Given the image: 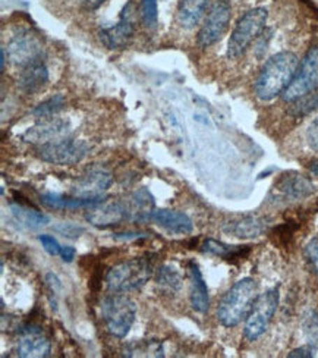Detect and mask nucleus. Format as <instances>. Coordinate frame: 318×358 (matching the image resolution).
<instances>
[{"mask_svg": "<svg viewBox=\"0 0 318 358\" xmlns=\"http://www.w3.org/2000/svg\"><path fill=\"white\" fill-rule=\"evenodd\" d=\"M22 336L18 341L17 352L22 358H45L50 355V341L43 336L37 327L31 326L21 332Z\"/></svg>", "mask_w": 318, "mask_h": 358, "instance_id": "nucleus-15", "label": "nucleus"}, {"mask_svg": "<svg viewBox=\"0 0 318 358\" xmlns=\"http://www.w3.org/2000/svg\"><path fill=\"white\" fill-rule=\"evenodd\" d=\"M6 49H2V61H0V69H5V62H6Z\"/></svg>", "mask_w": 318, "mask_h": 358, "instance_id": "nucleus-40", "label": "nucleus"}, {"mask_svg": "<svg viewBox=\"0 0 318 358\" xmlns=\"http://www.w3.org/2000/svg\"><path fill=\"white\" fill-rule=\"evenodd\" d=\"M10 212L13 217L28 229H40L48 225L50 220L44 213L38 212L37 208L22 204H10Z\"/></svg>", "mask_w": 318, "mask_h": 358, "instance_id": "nucleus-25", "label": "nucleus"}, {"mask_svg": "<svg viewBox=\"0 0 318 358\" xmlns=\"http://www.w3.org/2000/svg\"><path fill=\"white\" fill-rule=\"evenodd\" d=\"M189 271V301L191 306L195 311L201 313H207L208 307H210V295H208V288L207 283L203 278V273L200 271L198 264L195 262H191L188 266Z\"/></svg>", "mask_w": 318, "mask_h": 358, "instance_id": "nucleus-18", "label": "nucleus"}, {"mask_svg": "<svg viewBox=\"0 0 318 358\" xmlns=\"http://www.w3.org/2000/svg\"><path fill=\"white\" fill-rule=\"evenodd\" d=\"M71 131L69 122L60 117H43V121L37 122L34 127L28 128L22 136V140L29 144L44 145L68 137Z\"/></svg>", "mask_w": 318, "mask_h": 358, "instance_id": "nucleus-11", "label": "nucleus"}, {"mask_svg": "<svg viewBox=\"0 0 318 358\" xmlns=\"http://www.w3.org/2000/svg\"><path fill=\"white\" fill-rule=\"evenodd\" d=\"M157 227L175 235H188L192 232V220L182 212L169 210V208H157L151 216Z\"/></svg>", "mask_w": 318, "mask_h": 358, "instance_id": "nucleus-17", "label": "nucleus"}, {"mask_svg": "<svg viewBox=\"0 0 318 358\" xmlns=\"http://www.w3.org/2000/svg\"><path fill=\"white\" fill-rule=\"evenodd\" d=\"M318 87V48H311L302 61L296 76L283 93L286 101H296Z\"/></svg>", "mask_w": 318, "mask_h": 358, "instance_id": "nucleus-7", "label": "nucleus"}, {"mask_svg": "<svg viewBox=\"0 0 318 358\" xmlns=\"http://www.w3.org/2000/svg\"><path fill=\"white\" fill-rule=\"evenodd\" d=\"M310 171H311V173H312V175H318V160L312 163L311 168H310Z\"/></svg>", "mask_w": 318, "mask_h": 358, "instance_id": "nucleus-41", "label": "nucleus"}, {"mask_svg": "<svg viewBox=\"0 0 318 358\" xmlns=\"http://www.w3.org/2000/svg\"><path fill=\"white\" fill-rule=\"evenodd\" d=\"M302 334L307 341V345L314 350L318 348V313L308 310L302 319Z\"/></svg>", "mask_w": 318, "mask_h": 358, "instance_id": "nucleus-28", "label": "nucleus"}, {"mask_svg": "<svg viewBox=\"0 0 318 358\" xmlns=\"http://www.w3.org/2000/svg\"><path fill=\"white\" fill-rule=\"evenodd\" d=\"M273 192H276V199L279 197L286 201H296L310 197L314 192V185L308 178L291 172L279 179L273 188Z\"/></svg>", "mask_w": 318, "mask_h": 358, "instance_id": "nucleus-14", "label": "nucleus"}, {"mask_svg": "<svg viewBox=\"0 0 318 358\" xmlns=\"http://www.w3.org/2000/svg\"><path fill=\"white\" fill-rule=\"evenodd\" d=\"M279 304V289L273 288L256 296V300L248 313L244 335L248 341L259 339L268 327L273 316H275Z\"/></svg>", "mask_w": 318, "mask_h": 358, "instance_id": "nucleus-6", "label": "nucleus"}, {"mask_svg": "<svg viewBox=\"0 0 318 358\" xmlns=\"http://www.w3.org/2000/svg\"><path fill=\"white\" fill-rule=\"evenodd\" d=\"M6 53L13 65L25 68L41 61L43 43L37 34L31 31H22L9 41Z\"/></svg>", "mask_w": 318, "mask_h": 358, "instance_id": "nucleus-10", "label": "nucleus"}, {"mask_svg": "<svg viewBox=\"0 0 318 358\" xmlns=\"http://www.w3.org/2000/svg\"><path fill=\"white\" fill-rule=\"evenodd\" d=\"M141 18L147 28H154L159 18L157 0H143L141 2Z\"/></svg>", "mask_w": 318, "mask_h": 358, "instance_id": "nucleus-30", "label": "nucleus"}, {"mask_svg": "<svg viewBox=\"0 0 318 358\" xmlns=\"http://www.w3.org/2000/svg\"><path fill=\"white\" fill-rule=\"evenodd\" d=\"M153 275L150 259L138 257L113 266L106 275V285L112 292H129L140 289Z\"/></svg>", "mask_w": 318, "mask_h": 358, "instance_id": "nucleus-3", "label": "nucleus"}, {"mask_svg": "<svg viewBox=\"0 0 318 358\" xmlns=\"http://www.w3.org/2000/svg\"><path fill=\"white\" fill-rule=\"evenodd\" d=\"M266 225H267V222L263 217L242 216V217H236L231 222H227L223 227V231L232 236L248 240V238L260 236L266 231Z\"/></svg>", "mask_w": 318, "mask_h": 358, "instance_id": "nucleus-19", "label": "nucleus"}, {"mask_svg": "<svg viewBox=\"0 0 318 358\" xmlns=\"http://www.w3.org/2000/svg\"><path fill=\"white\" fill-rule=\"evenodd\" d=\"M256 296L259 285L252 278H244L224 294L217 307V320L224 327H233L244 320L251 311Z\"/></svg>", "mask_w": 318, "mask_h": 358, "instance_id": "nucleus-2", "label": "nucleus"}, {"mask_svg": "<svg viewBox=\"0 0 318 358\" xmlns=\"http://www.w3.org/2000/svg\"><path fill=\"white\" fill-rule=\"evenodd\" d=\"M48 81H49V71L40 61L24 68L18 80V87L25 94H34V93H38L40 90L48 84Z\"/></svg>", "mask_w": 318, "mask_h": 358, "instance_id": "nucleus-20", "label": "nucleus"}, {"mask_svg": "<svg viewBox=\"0 0 318 358\" xmlns=\"http://www.w3.org/2000/svg\"><path fill=\"white\" fill-rule=\"evenodd\" d=\"M156 287L164 295H175L182 287V275L172 264L161 266L156 275Z\"/></svg>", "mask_w": 318, "mask_h": 358, "instance_id": "nucleus-24", "label": "nucleus"}, {"mask_svg": "<svg viewBox=\"0 0 318 358\" xmlns=\"http://www.w3.org/2000/svg\"><path fill=\"white\" fill-rule=\"evenodd\" d=\"M101 316L110 335L125 338L135 322L136 306L124 292H113L101 301Z\"/></svg>", "mask_w": 318, "mask_h": 358, "instance_id": "nucleus-4", "label": "nucleus"}, {"mask_svg": "<svg viewBox=\"0 0 318 358\" xmlns=\"http://www.w3.org/2000/svg\"><path fill=\"white\" fill-rule=\"evenodd\" d=\"M267 18L268 12L264 8H255L242 15L227 44V56L236 59L244 55L250 44L263 31Z\"/></svg>", "mask_w": 318, "mask_h": 358, "instance_id": "nucleus-5", "label": "nucleus"}, {"mask_svg": "<svg viewBox=\"0 0 318 358\" xmlns=\"http://www.w3.org/2000/svg\"><path fill=\"white\" fill-rule=\"evenodd\" d=\"M314 348L307 345V347H301V348H296L294 351H291L289 354H287V357L291 358H311L314 357Z\"/></svg>", "mask_w": 318, "mask_h": 358, "instance_id": "nucleus-36", "label": "nucleus"}, {"mask_svg": "<svg viewBox=\"0 0 318 358\" xmlns=\"http://www.w3.org/2000/svg\"><path fill=\"white\" fill-rule=\"evenodd\" d=\"M296 101H299L298 104H296V110H298V113H308V112H311V110H314V109H318V93H315V94H307L305 97H302V99H299V100H296Z\"/></svg>", "mask_w": 318, "mask_h": 358, "instance_id": "nucleus-33", "label": "nucleus"}, {"mask_svg": "<svg viewBox=\"0 0 318 358\" xmlns=\"http://www.w3.org/2000/svg\"><path fill=\"white\" fill-rule=\"evenodd\" d=\"M113 178L103 169H91L72 188L75 197L81 199H104V192L109 189Z\"/></svg>", "mask_w": 318, "mask_h": 358, "instance_id": "nucleus-12", "label": "nucleus"}, {"mask_svg": "<svg viewBox=\"0 0 318 358\" xmlns=\"http://www.w3.org/2000/svg\"><path fill=\"white\" fill-rule=\"evenodd\" d=\"M304 256H305L307 263L312 268V272H315L318 275V238H314V240H311L307 244V247L304 250Z\"/></svg>", "mask_w": 318, "mask_h": 358, "instance_id": "nucleus-32", "label": "nucleus"}, {"mask_svg": "<svg viewBox=\"0 0 318 358\" xmlns=\"http://www.w3.org/2000/svg\"><path fill=\"white\" fill-rule=\"evenodd\" d=\"M231 15V5L227 0H217V2H215L200 29L198 37H196V43L201 48H208L211 44L217 43L226 33L227 27H229Z\"/></svg>", "mask_w": 318, "mask_h": 358, "instance_id": "nucleus-9", "label": "nucleus"}, {"mask_svg": "<svg viewBox=\"0 0 318 358\" xmlns=\"http://www.w3.org/2000/svg\"><path fill=\"white\" fill-rule=\"evenodd\" d=\"M208 0H180L178 21L184 28H192L200 22Z\"/></svg>", "mask_w": 318, "mask_h": 358, "instance_id": "nucleus-23", "label": "nucleus"}, {"mask_svg": "<svg viewBox=\"0 0 318 358\" xmlns=\"http://www.w3.org/2000/svg\"><path fill=\"white\" fill-rule=\"evenodd\" d=\"M307 143L314 152H318V117L314 119L307 129Z\"/></svg>", "mask_w": 318, "mask_h": 358, "instance_id": "nucleus-35", "label": "nucleus"}, {"mask_svg": "<svg viewBox=\"0 0 318 358\" xmlns=\"http://www.w3.org/2000/svg\"><path fill=\"white\" fill-rule=\"evenodd\" d=\"M53 231L60 234L62 236L69 238V240H78V238L85 232V228L77 223H59V225L53 227Z\"/></svg>", "mask_w": 318, "mask_h": 358, "instance_id": "nucleus-31", "label": "nucleus"}, {"mask_svg": "<svg viewBox=\"0 0 318 358\" xmlns=\"http://www.w3.org/2000/svg\"><path fill=\"white\" fill-rule=\"evenodd\" d=\"M128 9L129 6L124 9L122 17H120V21L116 25L104 28L100 31L101 43L110 50L124 49L133 36V25L129 20Z\"/></svg>", "mask_w": 318, "mask_h": 358, "instance_id": "nucleus-16", "label": "nucleus"}, {"mask_svg": "<svg viewBox=\"0 0 318 358\" xmlns=\"http://www.w3.org/2000/svg\"><path fill=\"white\" fill-rule=\"evenodd\" d=\"M127 204L129 210V219L135 222H144L148 219L151 220V216H153L156 210L154 199L145 188L133 192L131 200Z\"/></svg>", "mask_w": 318, "mask_h": 358, "instance_id": "nucleus-21", "label": "nucleus"}, {"mask_svg": "<svg viewBox=\"0 0 318 358\" xmlns=\"http://www.w3.org/2000/svg\"><path fill=\"white\" fill-rule=\"evenodd\" d=\"M64 106H65L64 96L57 94V96H55L49 100L40 103L36 109H33L31 113L37 117H52V116H55L56 113L62 110Z\"/></svg>", "mask_w": 318, "mask_h": 358, "instance_id": "nucleus-29", "label": "nucleus"}, {"mask_svg": "<svg viewBox=\"0 0 318 358\" xmlns=\"http://www.w3.org/2000/svg\"><path fill=\"white\" fill-rule=\"evenodd\" d=\"M128 357H163V348L160 344L153 341H136L131 342V344L125 350Z\"/></svg>", "mask_w": 318, "mask_h": 358, "instance_id": "nucleus-27", "label": "nucleus"}, {"mask_svg": "<svg viewBox=\"0 0 318 358\" xmlns=\"http://www.w3.org/2000/svg\"><path fill=\"white\" fill-rule=\"evenodd\" d=\"M298 57L292 52L271 56L255 81V94L267 101L284 93L298 72Z\"/></svg>", "mask_w": 318, "mask_h": 358, "instance_id": "nucleus-1", "label": "nucleus"}, {"mask_svg": "<svg viewBox=\"0 0 318 358\" xmlns=\"http://www.w3.org/2000/svg\"><path fill=\"white\" fill-rule=\"evenodd\" d=\"M38 240L43 245V248L49 252L50 256H60V250H62V245L57 243V240L52 235H40Z\"/></svg>", "mask_w": 318, "mask_h": 358, "instance_id": "nucleus-34", "label": "nucleus"}, {"mask_svg": "<svg viewBox=\"0 0 318 358\" xmlns=\"http://www.w3.org/2000/svg\"><path fill=\"white\" fill-rule=\"evenodd\" d=\"M75 255H77V251H75V248H73V247L64 245V247H62V250H60V257H62V260H64L65 263H71V262H73Z\"/></svg>", "mask_w": 318, "mask_h": 358, "instance_id": "nucleus-37", "label": "nucleus"}, {"mask_svg": "<svg viewBox=\"0 0 318 358\" xmlns=\"http://www.w3.org/2000/svg\"><path fill=\"white\" fill-rule=\"evenodd\" d=\"M45 282H48V285L52 288L53 292H57L60 289V280L55 273L45 275Z\"/></svg>", "mask_w": 318, "mask_h": 358, "instance_id": "nucleus-38", "label": "nucleus"}, {"mask_svg": "<svg viewBox=\"0 0 318 358\" xmlns=\"http://www.w3.org/2000/svg\"><path fill=\"white\" fill-rule=\"evenodd\" d=\"M36 153L38 159L52 163V165H75L87 156L88 144L66 137L50 144L38 145Z\"/></svg>", "mask_w": 318, "mask_h": 358, "instance_id": "nucleus-8", "label": "nucleus"}, {"mask_svg": "<svg viewBox=\"0 0 318 358\" xmlns=\"http://www.w3.org/2000/svg\"><path fill=\"white\" fill-rule=\"evenodd\" d=\"M104 199H81V197H72L66 199L60 194L48 192L41 196V203L50 208H60V210H75V208H82V207H94L97 204H101Z\"/></svg>", "mask_w": 318, "mask_h": 358, "instance_id": "nucleus-22", "label": "nucleus"}, {"mask_svg": "<svg viewBox=\"0 0 318 358\" xmlns=\"http://www.w3.org/2000/svg\"><path fill=\"white\" fill-rule=\"evenodd\" d=\"M201 250L207 252V255L217 256L222 259H236V257H242L248 252V248L239 247V245H227L220 241L211 240V238L204 241Z\"/></svg>", "mask_w": 318, "mask_h": 358, "instance_id": "nucleus-26", "label": "nucleus"}, {"mask_svg": "<svg viewBox=\"0 0 318 358\" xmlns=\"http://www.w3.org/2000/svg\"><path fill=\"white\" fill-rule=\"evenodd\" d=\"M85 219L96 228H110L119 225L120 222L129 219L128 204L122 201H115L109 204H97L91 207V210L85 215Z\"/></svg>", "mask_w": 318, "mask_h": 358, "instance_id": "nucleus-13", "label": "nucleus"}, {"mask_svg": "<svg viewBox=\"0 0 318 358\" xmlns=\"http://www.w3.org/2000/svg\"><path fill=\"white\" fill-rule=\"evenodd\" d=\"M104 0H81V3L88 9H97Z\"/></svg>", "mask_w": 318, "mask_h": 358, "instance_id": "nucleus-39", "label": "nucleus"}]
</instances>
